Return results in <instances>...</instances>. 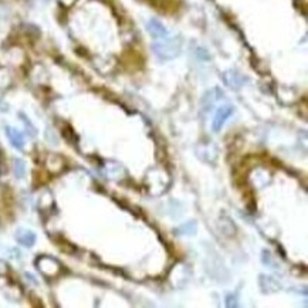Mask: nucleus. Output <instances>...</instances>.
<instances>
[{"instance_id":"nucleus-1","label":"nucleus","mask_w":308,"mask_h":308,"mask_svg":"<svg viewBox=\"0 0 308 308\" xmlns=\"http://www.w3.org/2000/svg\"><path fill=\"white\" fill-rule=\"evenodd\" d=\"M155 54L162 60H172L179 55L182 50V42L176 37H163L154 43L152 46Z\"/></svg>"},{"instance_id":"nucleus-2","label":"nucleus","mask_w":308,"mask_h":308,"mask_svg":"<svg viewBox=\"0 0 308 308\" xmlns=\"http://www.w3.org/2000/svg\"><path fill=\"white\" fill-rule=\"evenodd\" d=\"M37 268L42 271L43 274H46V276L49 277H53L60 271V264H58L57 260H54L51 257H46V256H44V257H40V258L37 260Z\"/></svg>"},{"instance_id":"nucleus-3","label":"nucleus","mask_w":308,"mask_h":308,"mask_svg":"<svg viewBox=\"0 0 308 308\" xmlns=\"http://www.w3.org/2000/svg\"><path fill=\"white\" fill-rule=\"evenodd\" d=\"M233 111L234 109H233V106L232 105L220 106V108L217 109V112H216V115H214V119H213V122H212L213 131L219 132V131L223 128L224 122H226V119H227V118L233 114Z\"/></svg>"},{"instance_id":"nucleus-4","label":"nucleus","mask_w":308,"mask_h":308,"mask_svg":"<svg viewBox=\"0 0 308 308\" xmlns=\"http://www.w3.org/2000/svg\"><path fill=\"white\" fill-rule=\"evenodd\" d=\"M147 29H148L149 34H151L155 40H159V39H163V37L168 36L166 27H165L159 20H156V19L149 20L148 24H147Z\"/></svg>"},{"instance_id":"nucleus-5","label":"nucleus","mask_w":308,"mask_h":308,"mask_svg":"<svg viewBox=\"0 0 308 308\" xmlns=\"http://www.w3.org/2000/svg\"><path fill=\"white\" fill-rule=\"evenodd\" d=\"M16 240L20 245L26 246V247H32L36 243V234L33 233L32 230H26V229H19L16 232Z\"/></svg>"},{"instance_id":"nucleus-6","label":"nucleus","mask_w":308,"mask_h":308,"mask_svg":"<svg viewBox=\"0 0 308 308\" xmlns=\"http://www.w3.org/2000/svg\"><path fill=\"white\" fill-rule=\"evenodd\" d=\"M258 284H260V287H261V290H263L264 293H274V291L281 288V286L278 284V281H276L273 277L263 276V274L260 276Z\"/></svg>"},{"instance_id":"nucleus-7","label":"nucleus","mask_w":308,"mask_h":308,"mask_svg":"<svg viewBox=\"0 0 308 308\" xmlns=\"http://www.w3.org/2000/svg\"><path fill=\"white\" fill-rule=\"evenodd\" d=\"M6 135H7V138H9V141H10L11 145H13L14 148L17 149L23 148V145H24V138H23V135H21L17 129L7 127L6 128Z\"/></svg>"},{"instance_id":"nucleus-8","label":"nucleus","mask_w":308,"mask_h":308,"mask_svg":"<svg viewBox=\"0 0 308 308\" xmlns=\"http://www.w3.org/2000/svg\"><path fill=\"white\" fill-rule=\"evenodd\" d=\"M223 77L226 84L229 85V87H232V88H239V87H242V84L245 83V78H243L240 74H237V73L233 71V70L226 71L223 74Z\"/></svg>"},{"instance_id":"nucleus-9","label":"nucleus","mask_w":308,"mask_h":308,"mask_svg":"<svg viewBox=\"0 0 308 308\" xmlns=\"http://www.w3.org/2000/svg\"><path fill=\"white\" fill-rule=\"evenodd\" d=\"M198 230V226L195 222H188V223H183L179 226L178 229H175V233L178 234H195Z\"/></svg>"},{"instance_id":"nucleus-10","label":"nucleus","mask_w":308,"mask_h":308,"mask_svg":"<svg viewBox=\"0 0 308 308\" xmlns=\"http://www.w3.org/2000/svg\"><path fill=\"white\" fill-rule=\"evenodd\" d=\"M14 173L17 178H23L24 173H26V166H24V162L20 159H14Z\"/></svg>"},{"instance_id":"nucleus-11","label":"nucleus","mask_w":308,"mask_h":308,"mask_svg":"<svg viewBox=\"0 0 308 308\" xmlns=\"http://www.w3.org/2000/svg\"><path fill=\"white\" fill-rule=\"evenodd\" d=\"M9 84H10V75L4 68H0V88H4Z\"/></svg>"},{"instance_id":"nucleus-12","label":"nucleus","mask_w":308,"mask_h":308,"mask_svg":"<svg viewBox=\"0 0 308 308\" xmlns=\"http://www.w3.org/2000/svg\"><path fill=\"white\" fill-rule=\"evenodd\" d=\"M60 1H61V4H64V6H67V7H68V6H73L77 0H60Z\"/></svg>"}]
</instances>
